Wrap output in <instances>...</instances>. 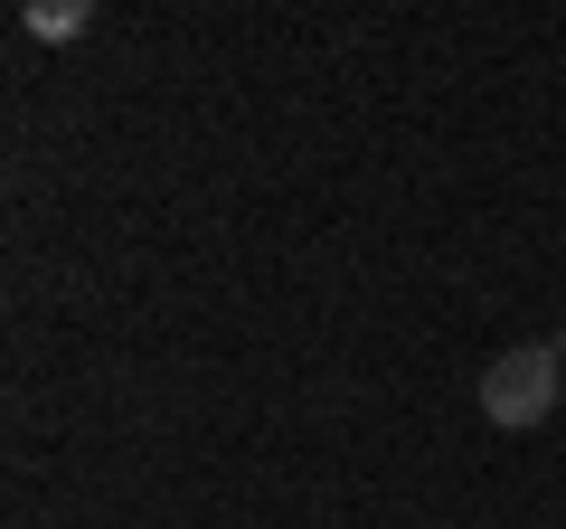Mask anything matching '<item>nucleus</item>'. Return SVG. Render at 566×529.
<instances>
[{"label": "nucleus", "instance_id": "obj_2", "mask_svg": "<svg viewBox=\"0 0 566 529\" xmlns=\"http://www.w3.org/2000/svg\"><path fill=\"white\" fill-rule=\"evenodd\" d=\"M20 29H29V39H85V29H95V10H85V0H29Z\"/></svg>", "mask_w": 566, "mask_h": 529}, {"label": "nucleus", "instance_id": "obj_1", "mask_svg": "<svg viewBox=\"0 0 566 529\" xmlns=\"http://www.w3.org/2000/svg\"><path fill=\"white\" fill-rule=\"evenodd\" d=\"M557 387H566V350L557 341H520V350H501V360L482 369V416L501 435H528V426L557 416Z\"/></svg>", "mask_w": 566, "mask_h": 529}, {"label": "nucleus", "instance_id": "obj_3", "mask_svg": "<svg viewBox=\"0 0 566 529\" xmlns=\"http://www.w3.org/2000/svg\"><path fill=\"white\" fill-rule=\"evenodd\" d=\"M557 350H566V341H557Z\"/></svg>", "mask_w": 566, "mask_h": 529}]
</instances>
